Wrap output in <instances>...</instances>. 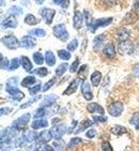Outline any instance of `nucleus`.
<instances>
[{"label": "nucleus", "instance_id": "c85d7f7f", "mask_svg": "<svg viewBox=\"0 0 139 151\" xmlns=\"http://www.w3.org/2000/svg\"><path fill=\"white\" fill-rule=\"evenodd\" d=\"M25 23H26L27 25H30V26H32V25H37V24H39V23H40V20L37 19L34 15L28 14L26 17H25Z\"/></svg>", "mask_w": 139, "mask_h": 151}, {"label": "nucleus", "instance_id": "052dcab7", "mask_svg": "<svg viewBox=\"0 0 139 151\" xmlns=\"http://www.w3.org/2000/svg\"><path fill=\"white\" fill-rule=\"evenodd\" d=\"M87 43H88L87 39H85V40H84V48L81 50V52H85V48H86V46H87ZM81 47H82V46H81Z\"/></svg>", "mask_w": 139, "mask_h": 151}, {"label": "nucleus", "instance_id": "bf43d9fd", "mask_svg": "<svg viewBox=\"0 0 139 151\" xmlns=\"http://www.w3.org/2000/svg\"><path fill=\"white\" fill-rule=\"evenodd\" d=\"M86 69H87V65H86V64H85V65H82V67H80V69H79V74H81V73L84 72V70H86Z\"/></svg>", "mask_w": 139, "mask_h": 151}, {"label": "nucleus", "instance_id": "412c9836", "mask_svg": "<svg viewBox=\"0 0 139 151\" xmlns=\"http://www.w3.org/2000/svg\"><path fill=\"white\" fill-rule=\"evenodd\" d=\"M57 101V96L55 94H50V96H47L44 98L43 102L41 103V106H44V107H49L52 105L55 104V102Z\"/></svg>", "mask_w": 139, "mask_h": 151}, {"label": "nucleus", "instance_id": "0eeeda50", "mask_svg": "<svg viewBox=\"0 0 139 151\" xmlns=\"http://www.w3.org/2000/svg\"><path fill=\"white\" fill-rule=\"evenodd\" d=\"M67 125L63 124V123H60V124H58V125H55V127L52 129L50 132H52V137H54L55 139H60L61 137L67 133Z\"/></svg>", "mask_w": 139, "mask_h": 151}, {"label": "nucleus", "instance_id": "7ed1b4c3", "mask_svg": "<svg viewBox=\"0 0 139 151\" xmlns=\"http://www.w3.org/2000/svg\"><path fill=\"white\" fill-rule=\"evenodd\" d=\"M1 42L4 46H6L10 50H16L19 46V42L14 35H6L1 39Z\"/></svg>", "mask_w": 139, "mask_h": 151}, {"label": "nucleus", "instance_id": "e433bc0d", "mask_svg": "<svg viewBox=\"0 0 139 151\" xmlns=\"http://www.w3.org/2000/svg\"><path fill=\"white\" fill-rule=\"evenodd\" d=\"M111 132H112L113 134H117V135H121V134L126 132V129L123 128V127H120V125H117V127H113V128L111 129Z\"/></svg>", "mask_w": 139, "mask_h": 151}, {"label": "nucleus", "instance_id": "423d86ee", "mask_svg": "<svg viewBox=\"0 0 139 151\" xmlns=\"http://www.w3.org/2000/svg\"><path fill=\"white\" fill-rule=\"evenodd\" d=\"M112 23V17H108V18H101V19H96L94 23L92 24V26L90 28V31L94 33L96 30L99 28H102V27H106L108 25Z\"/></svg>", "mask_w": 139, "mask_h": 151}, {"label": "nucleus", "instance_id": "7c9ffc66", "mask_svg": "<svg viewBox=\"0 0 139 151\" xmlns=\"http://www.w3.org/2000/svg\"><path fill=\"white\" fill-rule=\"evenodd\" d=\"M29 35H32V37H41V38H43V37L46 35V31H45L44 29H40V28H38V29L30 30Z\"/></svg>", "mask_w": 139, "mask_h": 151}, {"label": "nucleus", "instance_id": "dca6fc26", "mask_svg": "<svg viewBox=\"0 0 139 151\" xmlns=\"http://www.w3.org/2000/svg\"><path fill=\"white\" fill-rule=\"evenodd\" d=\"M79 83H80V79L79 78H75L74 81L70 84V86L67 87V90L63 91V94L64 96H71V94H73V93H75L76 90H77V88H78V85Z\"/></svg>", "mask_w": 139, "mask_h": 151}, {"label": "nucleus", "instance_id": "ea45409f", "mask_svg": "<svg viewBox=\"0 0 139 151\" xmlns=\"http://www.w3.org/2000/svg\"><path fill=\"white\" fill-rule=\"evenodd\" d=\"M93 122L91 121V120H87L86 122H84V124H81V127L79 129H77L75 131V134H78V133H80V132H82L85 130V129H87V128H89L90 125L92 124Z\"/></svg>", "mask_w": 139, "mask_h": 151}, {"label": "nucleus", "instance_id": "a878e982", "mask_svg": "<svg viewBox=\"0 0 139 151\" xmlns=\"http://www.w3.org/2000/svg\"><path fill=\"white\" fill-rule=\"evenodd\" d=\"M35 81H37V79H35L34 76H27V77H25V78L23 79V81H21V86L26 88H30L32 85L35 84Z\"/></svg>", "mask_w": 139, "mask_h": 151}, {"label": "nucleus", "instance_id": "37998d69", "mask_svg": "<svg viewBox=\"0 0 139 151\" xmlns=\"http://www.w3.org/2000/svg\"><path fill=\"white\" fill-rule=\"evenodd\" d=\"M78 64H79V59L76 58L75 61L72 63V65L70 67V72L71 73H75L77 72V68H78Z\"/></svg>", "mask_w": 139, "mask_h": 151}, {"label": "nucleus", "instance_id": "4d7b16f0", "mask_svg": "<svg viewBox=\"0 0 139 151\" xmlns=\"http://www.w3.org/2000/svg\"><path fill=\"white\" fill-rule=\"evenodd\" d=\"M104 2L107 4V6H113L117 3V0H104Z\"/></svg>", "mask_w": 139, "mask_h": 151}, {"label": "nucleus", "instance_id": "58836bf2", "mask_svg": "<svg viewBox=\"0 0 139 151\" xmlns=\"http://www.w3.org/2000/svg\"><path fill=\"white\" fill-rule=\"evenodd\" d=\"M10 14H13V15H20L21 13H23V9L20 8V6H12V8H10L9 10Z\"/></svg>", "mask_w": 139, "mask_h": 151}, {"label": "nucleus", "instance_id": "5701e85b", "mask_svg": "<svg viewBox=\"0 0 139 151\" xmlns=\"http://www.w3.org/2000/svg\"><path fill=\"white\" fill-rule=\"evenodd\" d=\"M101 79H102V74L101 72L99 71H94V72L91 74V83L94 87H97L101 83Z\"/></svg>", "mask_w": 139, "mask_h": 151}, {"label": "nucleus", "instance_id": "9b49d317", "mask_svg": "<svg viewBox=\"0 0 139 151\" xmlns=\"http://www.w3.org/2000/svg\"><path fill=\"white\" fill-rule=\"evenodd\" d=\"M17 25H18L17 19L15 17V15H13V14L8 16V17L2 22V24H1V26H2L3 29H4V28H6H6H16Z\"/></svg>", "mask_w": 139, "mask_h": 151}, {"label": "nucleus", "instance_id": "864d4df0", "mask_svg": "<svg viewBox=\"0 0 139 151\" xmlns=\"http://www.w3.org/2000/svg\"><path fill=\"white\" fill-rule=\"evenodd\" d=\"M63 144H64L63 140L61 139V138H60V139H57L55 142V146L57 147V149H58V150H60V149L63 148Z\"/></svg>", "mask_w": 139, "mask_h": 151}, {"label": "nucleus", "instance_id": "49530a36", "mask_svg": "<svg viewBox=\"0 0 139 151\" xmlns=\"http://www.w3.org/2000/svg\"><path fill=\"white\" fill-rule=\"evenodd\" d=\"M41 88H42V86H41V84H37L35 86H33V87L31 88L29 90L30 94H35V93H38L39 91L41 90Z\"/></svg>", "mask_w": 139, "mask_h": 151}, {"label": "nucleus", "instance_id": "4c0bfd02", "mask_svg": "<svg viewBox=\"0 0 139 151\" xmlns=\"http://www.w3.org/2000/svg\"><path fill=\"white\" fill-rule=\"evenodd\" d=\"M130 124H134L137 129H139V113L134 114L130 120Z\"/></svg>", "mask_w": 139, "mask_h": 151}, {"label": "nucleus", "instance_id": "c9c22d12", "mask_svg": "<svg viewBox=\"0 0 139 151\" xmlns=\"http://www.w3.org/2000/svg\"><path fill=\"white\" fill-rule=\"evenodd\" d=\"M77 46H78V41H77V39H74V40H72L67 44V50L70 52H74V50H76Z\"/></svg>", "mask_w": 139, "mask_h": 151}, {"label": "nucleus", "instance_id": "e2e57ef3", "mask_svg": "<svg viewBox=\"0 0 139 151\" xmlns=\"http://www.w3.org/2000/svg\"><path fill=\"white\" fill-rule=\"evenodd\" d=\"M34 1L37 3H39V4H42V3L44 2V0H34Z\"/></svg>", "mask_w": 139, "mask_h": 151}, {"label": "nucleus", "instance_id": "2f4dec72", "mask_svg": "<svg viewBox=\"0 0 139 151\" xmlns=\"http://www.w3.org/2000/svg\"><path fill=\"white\" fill-rule=\"evenodd\" d=\"M19 64H20V59L18 58H14V59H12V61L10 62V67L8 70L11 72V71H14L16 70L18 67H19Z\"/></svg>", "mask_w": 139, "mask_h": 151}, {"label": "nucleus", "instance_id": "4be33fe9", "mask_svg": "<svg viewBox=\"0 0 139 151\" xmlns=\"http://www.w3.org/2000/svg\"><path fill=\"white\" fill-rule=\"evenodd\" d=\"M19 59H20V64L23 65L24 70L26 71V72H31L32 63L31 61H30V59L28 57H26V56H21Z\"/></svg>", "mask_w": 139, "mask_h": 151}, {"label": "nucleus", "instance_id": "09e8293b", "mask_svg": "<svg viewBox=\"0 0 139 151\" xmlns=\"http://www.w3.org/2000/svg\"><path fill=\"white\" fill-rule=\"evenodd\" d=\"M107 120V118L103 115H100V116H94L93 117V121L94 122H105Z\"/></svg>", "mask_w": 139, "mask_h": 151}, {"label": "nucleus", "instance_id": "de8ad7c7", "mask_svg": "<svg viewBox=\"0 0 139 151\" xmlns=\"http://www.w3.org/2000/svg\"><path fill=\"white\" fill-rule=\"evenodd\" d=\"M102 150L104 151H112V148L108 142H102Z\"/></svg>", "mask_w": 139, "mask_h": 151}, {"label": "nucleus", "instance_id": "2eb2a0df", "mask_svg": "<svg viewBox=\"0 0 139 151\" xmlns=\"http://www.w3.org/2000/svg\"><path fill=\"white\" fill-rule=\"evenodd\" d=\"M103 54L109 59L115 58L116 57V47H115V45L112 43L106 44L103 48Z\"/></svg>", "mask_w": 139, "mask_h": 151}, {"label": "nucleus", "instance_id": "a18cd8bd", "mask_svg": "<svg viewBox=\"0 0 139 151\" xmlns=\"http://www.w3.org/2000/svg\"><path fill=\"white\" fill-rule=\"evenodd\" d=\"M85 18H86V23H87L88 28L92 26V20H91V17H90V13L88 11H85Z\"/></svg>", "mask_w": 139, "mask_h": 151}, {"label": "nucleus", "instance_id": "3c124183", "mask_svg": "<svg viewBox=\"0 0 139 151\" xmlns=\"http://www.w3.org/2000/svg\"><path fill=\"white\" fill-rule=\"evenodd\" d=\"M40 98H41V96H38V98H34V99L30 100V101H28V102H27V103H25V104L21 105V106H20V108H21V109H23V108H27V107H28V106H30V105H31L32 103H33V102L37 101V100L40 99Z\"/></svg>", "mask_w": 139, "mask_h": 151}, {"label": "nucleus", "instance_id": "aec40b11", "mask_svg": "<svg viewBox=\"0 0 139 151\" xmlns=\"http://www.w3.org/2000/svg\"><path fill=\"white\" fill-rule=\"evenodd\" d=\"M104 40H105L104 35H100L97 37H95L94 40H93V50H95V52H99L101 50L103 43H104Z\"/></svg>", "mask_w": 139, "mask_h": 151}, {"label": "nucleus", "instance_id": "20e7f679", "mask_svg": "<svg viewBox=\"0 0 139 151\" xmlns=\"http://www.w3.org/2000/svg\"><path fill=\"white\" fill-rule=\"evenodd\" d=\"M118 50H119V52L122 54V55H125V54L130 55L134 50V45H133V43L128 40L122 41V42L119 43V45H118Z\"/></svg>", "mask_w": 139, "mask_h": 151}, {"label": "nucleus", "instance_id": "6ab92c4d", "mask_svg": "<svg viewBox=\"0 0 139 151\" xmlns=\"http://www.w3.org/2000/svg\"><path fill=\"white\" fill-rule=\"evenodd\" d=\"M87 111L89 113H99L100 115H104V108L101 105L96 104V103H90L87 105Z\"/></svg>", "mask_w": 139, "mask_h": 151}, {"label": "nucleus", "instance_id": "1a4fd4ad", "mask_svg": "<svg viewBox=\"0 0 139 151\" xmlns=\"http://www.w3.org/2000/svg\"><path fill=\"white\" fill-rule=\"evenodd\" d=\"M123 109H124V107H123L122 103H120V102L112 103L111 105L108 106V113H109L110 116L112 117H119L122 114V111H123Z\"/></svg>", "mask_w": 139, "mask_h": 151}, {"label": "nucleus", "instance_id": "a211bd4d", "mask_svg": "<svg viewBox=\"0 0 139 151\" xmlns=\"http://www.w3.org/2000/svg\"><path fill=\"white\" fill-rule=\"evenodd\" d=\"M128 38H130V30L126 29V28H121V29H119L117 31L116 39L119 42L128 40Z\"/></svg>", "mask_w": 139, "mask_h": 151}, {"label": "nucleus", "instance_id": "9d476101", "mask_svg": "<svg viewBox=\"0 0 139 151\" xmlns=\"http://www.w3.org/2000/svg\"><path fill=\"white\" fill-rule=\"evenodd\" d=\"M6 90L14 100L19 101V100H21V99L25 98L24 92H21L19 89H17V87H12V86H8V85H6Z\"/></svg>", "mask_w": 139, "mask_h": 151}, {"label": "nucleus", "instance_id": "603ef678", "mask_svg": "<svg viewBox=\"0 0 139 151\" xmlns=\"http://www.w3.org/2000/svg\"><path fill=\"white\" fill-rule=\"evenodd\" d=\"M133 74L135 77H137V78H139V63L135 64L133 68Z\"/></svg>", "mask_w": 139, "mask_h": 151}, {"label": "nucleus", "instance_id": "bb28decb", "mask_svg": "<svg viewBox=\"0 0 139 151\" xmlns=\"http://www.w3.org/2000/svg\"><path fill=\"white\" fill-rule=\"evenodd\" d=\"M23 136L26 138V140L28 142H34L35 139H38V135H37L33 131H31V130L24 132Z\"/></svg>", "mask_w": 139, "mask_h": 151}, {"label": "nucleus", "instance_id": "5fc2aeb1", "mask_svg": "<svg viewBox=\"0 0 139 151\" xmlns=\"http://www.w3.org/2000/svg\"><path fill=\"white\" fill-rule=\"evenodd\" d=\"M60 6L62 9H67L70 6V0H62V2H61Z\"/></svg>", "mask_w": 139, "mask_h": 151}, {"label": "nucleus", "instance_id": "c756f323", "mask_svg": "<svg viewBox=\"0 0 139 151\" xmlns=\"http://www.w3.org/2000/svg\"><path fill=\"white\" fill-rule=\"evenodd\" d=\"M58 56L59 58L62 59L64 61H67L71 59V54H70V50H58Z\"/></svg>", "mask_w": 139, "mask_h": 151}, {"label": "nucleus", "instance_id": "b1692460", "mask_svg": "<svg viewBox=\"0 0 139 151\" xmlns=\"http://www.w3.org/2000/svg\"><path fill=\"white\" fill-rule=\"evenodd\" d=\"M45 61H46V63H47L48 67H52V65H55L56 57H55V55H54V52H50V50H47L46 55H45Z\"/></svg>", "mask_w": 139, "mask_h": 151}, {"label": "nucleus", "instance_id": "6e6552de", "mask_svg": "<svg viewBox=\"0 0 139 151\" xmlns=\"http://www.w3.org/2000/svg\"><path fill=\"white\" fill-rule=\"evenodd\" d=\"M40 14L43 19H45V23L47 25H50L52 23L54 16L56 15V11L52 9H48V8H44V9L40 10Z\"/></svg>", "mask_w": 139, "mask_h": 151}, {"label": "nucleus", "instance_id": "f3484780", "mask_svg": "<svg viewBox=\"0 0 139 151\" xmlns=\"http://www.w3.org/2000/svg\"><path fill=\"white\" fill-rule=\"evenodd\" d=\"M46 127H48V121L44 118H37L31 123V128L33 130H39V129L46 128Z\"/></svg>", "mask_w": 139, "mask_h": 151}, {"label": "nucleus", "instance_id": "473e14b6", "mask_svg": "<svg viewBox=\"0 0 139 151\" xmlns=\"http://www.w3.org/2000/svg\"><path fill=\"white\" fill-rule=\"evenodd\" d=\"M44 59H45V58H44L43 55H42L40 52H34V54H33V61H34L37 64L44 63Z\"/></svg>", "mask_w": 139, "mask_h": 151}, {"label": "nucleus", "instance_id": "8fccbe9b", "mask_svg": "<svg viewBox=\"0 0 139 151\" xmlns=\"http://www.w3.org/2000/svg\"><path fill=\"white\" fill-rule=\"evenodd\" d=\"M95 135H96V131L94 130V129H89L88 132L86 133V136H87L88 138H93Z\"/></svg>", "mask_w": 139, "mask_h": 151}, {"label": "nucleus", "instance_id": "f8f14e48", "mask_svg": "<svg viewBox=\"0 0 139 151\" xmlns=\"http://www.w3.org/2000/svg\"><path fill=\"white\" fill-rule=\"evenodd\" d=\"M81 93L87 101L92 100L93 94L91 92V85L89 81H84V84H81Z\"/></svg>", "mask_w": 139, "mask_h": 151}, {"label": "nucleus", "instance_id": "a19ab883", "mask_svg": "<svg viewBox=\"0 0 139 151\" xmlns=\"http://www.w3.org/2000/svg\"><path fill=\"white\" fill-rule=\"evenodd\" d=\"M10 67V62L6 58L3 57V55H1V70H8Z\"/></svg>", "mask_w": 139, "mask_h": 151}, {"label": "nucleus", "instance_id": "ddd939ff", "mask_svg": "<svg viewBox=\"0 0 139 151\" xmlns=\"http://www.w3.org/2000/svg\"><path fill=\"white\" fill-rule=\"evenodd\" d=\"M85 16L84 14L81 13L80 11H76L75 14H74V19H73V26L76 30H79L82 26V23H84Z\"/></svg>", "mask_w": 139, "mask_h": 151}, {"label": "nucleus", "instance_id": "39448f33", "mask_svg": "<svg viewBox=\"0 0 139 151\" xmlns=\"http://www.w3.org/2000/svg\"><path fill=\"white\" fill-rule=\"evenodd\" d=\"M52 138H54L52 132L50 131H42L38 135V146H37L35 150H38V149L40 150L41 146L44 145V144H46V142H48L49 140H52Z\"/></svg>", "mask_w": 139, "mask_h": 151}, {"label": "nucleus", "instance_id": "0e129e2a", "mask_svg": "<svg viewBox=\"0 0 139 151\" xmlns=\"http://www.w3.org/2000/svg\"><path fill=\"white\" fill-rule=\"evenodd\" d=\"M4 6V0H1V6Z\"/></svg>", "mask_w": 139, "mask_h": 151}, {"label": "nucleus", "instance_id": "680f3d73", "mask_svg": "<svg viewBox=\"0 0 139 151\" xmlns=\"http://www.w3.org/2000/svg\"><path fill=\"white\" fill-rule=\"evenodd\" d=\"M61 2H62V0H54V3H55V4H58V6H60Z\"/></svg>", "mask_w": 139, "mask_h": 151}, {"label": "nucleus", "instance_id": "72a5a7b5", "mask_svg": "<svg viewBox=\"0 0 139 151\" xmlns=\"http://www.w3.org/2000/svg\"><path fill=\"white\" fill-rule=\"evenodd\" d=\"M33 73H34L35 75L40 76V77H45L48 74V70H47L46 68H40V69H35L33 71Z\"/></svg>", "mask_w": 139, "mask_h": 151}, {"label": "nucleus", "instance_id": "c03bdc74", "mask_svg": "<svg viewBox=\"0 0 139 151\" xmlns=\"http://www.w3.org/2000/svg\"><path fill=\"white\" fill-rule=\"evenodd\" d=\"M17 84H18L17 77H12V78H10L9 81H6V85L8 86H12V87H17Z\"/></svg>", "mask_w": 139, "mask_h": 151}, {"label": "nucleus", "instance_id": "cd10ccee", "mask_svg": "<svg viewBox=\"0 0 139 151\" xmlns=\"http://www.w3.org/2000/svg\"><path fill=\"white\" fill-rule=\"evenodd\" d=\"M67 62L61 63L60 65L56 69V75H57V77H60V76L63 75L64 73H65V71H67Z\"/></svg>", "mask_w": 139, "mask_h": 151}, {"label": "nucleus", "instance_id": "f257e3e1", "mask_svg": "<svg viewBox=\"0 0 139 151\" xmlns=\"http://www.w3.org/2000/svg\"><path fill=\"white\" fill-rule=\"evenodd\" d=\"M54 35H55L56 38L63 41V42H65L70 37L69 32L67 30V27H65L64 24H58V25H56L54 27Z\"/></svg>", "mask_w": 139, "mask_h": 151}, {"label": "nucleus", "instance_id": "13d9d810", "mask_svg": "<svg viewBox=\"0 0 139 151\" xmlns=\"http://www.w3.org/2000/svg\"><path fill=\"white\" fill-rule=\"evenodd\" d=\"M12 109L11 108H9V107H6V108H4V107H2L1 108V115H6L8 113H10Z\"/></svg>", "mask_w": 139, "mask_h": 151}, {"label": "nucleus", "instance_id": "f704fd0d", "mask_svg": "<svg viewBox=\"0 0 139 151\" xmlns=\"http://www.w3.org/2000/svg\"><path fill=\"white\" fill-rule=\"evenodd\" d=\"M81 142H82V139H81V138H78V137H75V138H72V139L70 140L69 145H67V149L73 148V146L75 147V146H77V145H80Z\"/></svg>", "mask_w": 139, "mask_h": 151}, {"label": "nucleus", "instance_id": "393cba45", "mask_svg": "<svg viewBox=\"0 0 139 151\" xmlns=\"http://www.w3.org/2000/svg\"><path fill=\"white\" fill-rule=\"evenodd\" d=\"M47 115H49V114H48V111H47V107L41 106L40 108H38V109L34 111L33 117H34V119H37V118H43V117L47 116Z\"/></svg>", "mask_w": 139, "mask_h": 151}, {"label": "nucleus", "instance_id": "79ce46f5", "mask_svg": "<svg viewBox=\"0 0 139 151\" xmlns=\"http://www.w3.org/2000/svg\"><path fill=\"white\" fill-rule=\"evenodd\" d=\"M55 83H56V78H52L49 81H48V83H46V84L44 85L43 88H42V91H43V92H45V91H47L48 89H50V88H52V86L55 84Z\"/></svg>", "mask_w": 139, "mask_h": 151}, {"label": "nucleus", "instance_id": "f03ea898", "mask_svg": "<svg viewBox=\"0 0 139 151\" xmlns=\"http://www.w3.org/2000/svg\"><path fill=\"white\" fill-rule=\"evenodd\" d=\"M30 117H31L30 114H25V115H23L21 117H19L18 119L13 121L12 127H14V128L16 129V130H18V131L23 130V129L28 124V122L30 121Z\"/></svg>", "mask_w": 139, "mask_h": 151}, {"label": "nucleus", "instance_id": "4468645a", "mask_svg": "<svg viewBox=\"0 0 139 151\" xmlns=\"http://www.w3.org/2000/svg\"><path fill=\"white\" fill-rule=\"evenodd\" d=\"M37 44V41L34 38L29 37V35H26V37H23L21 40H20V46L25 47V48H32V47L35 46Z\"/></svg>", "mask_w": 139, "mask_h": 151}, {"label": "nucleus", "instance_id": "69168bd1", "mask_svg": "<svg viewBox=\"0 0 139 151\" xmlns=\"http://www.w3.org/2000/svg\"><path fill=\"white\" fill-rule=\"evenodd\" d=\"M13 1H15V0H13Z\"/></svg>", "mask_w": 139, "mask_h": 151}, {"label": "nucleus", "instance_id": "6e6d98bb", "mask_svg": "<svg viewBox=\"0 0 139 151\" xmlns=\"http://www.w3.org/2000/svg\"><path fill=\"white\" fill-rule=\"evenodd\" d=\"M133 9H134V11L139 12V0H135L134 6H133Z\"/></svg>", "mask_w": 139, "mask_h": 151}]
</instances>
